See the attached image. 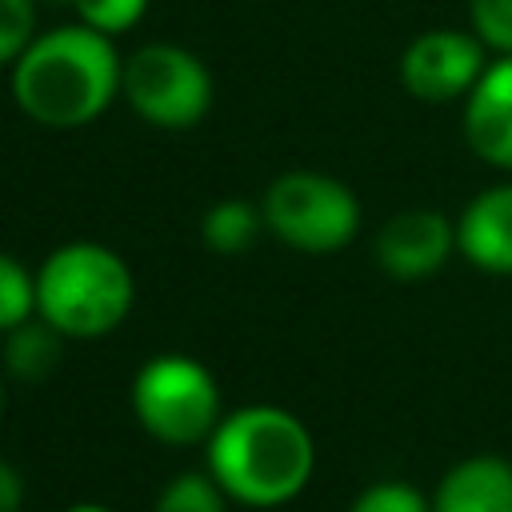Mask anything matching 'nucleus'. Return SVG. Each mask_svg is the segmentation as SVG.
Returning <instances> with one entry per match:
<instances>
[{
	"instance_id": "obj_9",
	"label": "nucleus",
	"mask_w": 512,
	"mask_h": 512,
	"mask_svg": "<svg viewBox=\"0 0 512 512\" xmlns=\"http://www.w3.org/2000/svg\"><path fill=\"white\" fill-rule=\"evenodd\" d=\"M464 140L484 164L512 172V56L488 60L464 96Z\"/></svg>"
},
{
	"instance_id": "obj_14",
	"label": "nucleus",
	"mask_w": 512,
	"mask_h": 512,
	"mask_svg": "<svg viewBox=\"0 0 512 512\" xmlns=\"http://www.w3.org/2000/svg\"><path fill=\"white\" fill-rule=\"evenodd\" d=\"M228 496L224 488L204 472H176L160 492L152 512H228Z\"/></svg>"
},
{
	"instance_id": "obj_18",
	"label": "nucleus",
	"mask_w": 512,
	"mask_h": 512,
	"mask_svg": "<svg viewBox=\"0 0 512 512\" xmlns=\"http://www.w3.org/2000/svg\"><path fill=\"white\" fill-rule=\"evenodd\" d=\"M36 36V0H0V68H12Z\"/></svg>"
},
{
	"instance_id": "obj_11",
	"label": "nucleus",
	"mask_w": 512,
	"mask_h": 512,
	"mask_svg": "<svg viewBox=\"0 0 512 512\" xmlns=\"http://www.w3.org/2000/svg\"><path fill=\"white\" fill-rule=\"evenodd\" d=\"M428 500L432 512H512V460L492 452L464 456L440 476Z\"/></svg>"
},
{
	"instance_id": "obj_4",
	"label": "nucleus",
	"mask_w": 512,
	"mask_h": 512,
	"mask_svg": "<svg viewBox=\"0 0 512 512\" xmlns=\"http://www.w3.org/2000/svg\"><path fill=\"white\" fill-rule=\"evenodd\" d=\"M132 416L156 444L192 448L208 444L224 420V400L216 376L184 352H160L144 360L132 376Z\"/></svg>"
},
{
	"instance_id": "obj_13",
	"label": "nucleus",
	"mask_w": 512,
	"mask_h": 512,
	"mask_svg": "<svg viewBox=\"0 0 512 512\" xmlns=\"http://www.w3.org/2000/svg\"><path fill=\"white\" fill-rule=\"evenodd\" d=\"M264 228V212L248 200H216L204 216H200V240L204 248H212L216 256H240L256 244Z\"/></svg>"
},
{
	"instance_id": "obj_19",
	"label": "nucleus",
	"mask_w": 512,
	"mask_h": 512,
	"mask_svg": "<svg viewBox=\"0 0 512 512\" xmlns=\"http://www.w3.org/2000/svg\"><path fill=\"white\" fill-rule=\"evenodd\" d=\"M80 24L104 32V36H120L128 28H136L148 12V0H72Z\"/></svg>"
},
{
	"instance_id": "obj_10",
	"label": "nucleus",
	"mask_w": 512,
	"mask_h": 512,
	"mask_svg": "<svg viewBox=\"0 0 512 512\" xmlns=\"http://www.w3.org/2000/svg\"><path fill=\"white\" fill-rule=\"evenodd\" d=\"M456 252L492 276H512V184L480 188L456 216Z\"/></svg>"
},
{
	"instance_id": "obj_17",
	"label": "nucleus",
	"mask_w": 512,
	"mask_h": 512,
	"mask_svg": "<svg viewBox=\"0 0 512 512\" xmlns=\"http://www.w3.org/2000/svg\"><path fill=\"white\" fill-rule=\"evenodd\" d=\"M468 32L496 56H512V0H468Z\"/></svg>"
},
{
	"instance_id": "obj_7",
	"label": "nucleus",
	"mask_w": 512,
	"mask_h": 512,
	"mask_svg": "<svg viewBox=\"0 0 512 512\" xmlns=\"http://www.w3.org/2000/svg\"><path fill=\"white\" fill-rule=\"evenodd\" d=\"M488 68V48L460 28L420 32L400 56V84L424 104H452L476 88Z\"/></svg>"
},
{
	"instance_id": "obj_20",
	"label": "nucleus",
	"mask_w": 512,
	"mask_h": 512,
	"mask_svg": "<svg viewBox=\"0 0 512 512\" xmlns=\"http://www.w3.org/2000/svg\"><path fill=\"white\" fill-rule=\"evenodd\" d=\"M24 504V476L16 472V464L0 460V512H20Z\"/></svg>"
},
{
	"instance_id": "obj_6",
	"label": "nucleus",
	"mask_w": 512,
	"mask_h": 512,
	"mask_svg": "<svg viewBox=\"0 0 512 512\" xmlns=\"http://www.w3.org/2000/svg\"><path fill=\"white\" fill-rule=\"evenodd\" d=\"M120 96L144 124L184 132L208 116L212 76H208V64L192 48L156 40V44L136 48L124 60Z\"/></svg>"
},
{
	"instance_id": "obj_5",
	"label": "nucleus",
	"mask_w": 512,
	"mask_h": 512,
	"mask_svg": "<svg viewBox=\"0 0 512 512\" xmlns=\"http://www.w3.org/2000/svg\"><path fill=\"white\" fill-rule=\"evenodd\" d=\"M260 212H264V228L280 244L304 256L340 252L360 232L356 192L328 172H308V168L280 172L268 184Z\"/></svg>"
},
{
	"instance_id": "obj_16",
	"label": "nucleus",
	"mask_w": 512,
	"mask_h": 512,
	"mask_svg": "<svg viewBox=\"0 0 512 512\" xmlns=\"http://www.w3.org/2000/svg\"><path fill=\"white\" fill-rule=\"evenodd\" d=\"M348 512H432V500L408 480H376L356 492Z\"/></svg>"
},
{
	"instance_id": "obj_21",
	"label": "nucleus",
	"mask_w": 512,
	"mask_h": 512,
	"mask_svg": "<svg viewBox=\"0 0 512 512\" xmlns=\"http://www.w3.org/2000/svg\"><path fill=\"white\" fill-rule=\"evenodd\" d=\"M64 512H112L108 504H96V500H80V504H72V508H64Z\"/></svg>"
},
{
	"instance_id": "obj_15",
	"label": "nucleus",
	"mask_w": 512,
	"mask_h": 512,
	"mask_svg": "<svg viewBox=\"0 0 512 512\" xmlns=\"http://www.w3.org/2000/svg\"><path fill=\"white\" fill-rule=\"evenodd\" d=\"M36 316V272L12 252H0V336Z\"/></svg>"
},
{
	"instance_id": "obj_1",
	"label": "nucleus",
	"mask_w": 512,
	"mask_h": 512,
	"mask_svg": "<svg viewBox=\"0 0 512 512\" xmlns=\"http://www.w3.org/2000/svg\"><path fill=\"white\" fill-rule=\"evenodd\" d=\"M204 468L240 508H284L292 504L312 472L316 444L308 424L280 404H244L224 412L204 444Z\"/></svg>"
},
{
	"instance_id": "obj_3",
	"label": "nucleus",
	"mask_w": 512,
	"mask_h": 512,
	"mask_svg": "<svg viewBox=\"0 0 512 512\" xmlns=\"http://www.w3.org/2000/svg\"><path fill=\"white\" fill-rule=\"evenodd\" d=\"M136 300L124 256L96 240H72L36 268V316L64 340H100L116 332Z\"/></svg>"
},
{
	"instance_id": "obj_2",
	"label": "nucleus",
	"mask_w": 512,
	"mask_h": 512,
	"mask_svg": "<svg viewBox=\"0 0 512 512\" xmlns=\"http://www.w3.org/2000/svg\"><path fill=\"white\" fill-rule=\"evenodd\" d=\"M124 56L112 36L88 24H60L40 32L12 64V100L40 128H84L120 96Z\"/></svg>"
},
{
	"instance_id": "obj_12",
	"label": "nucleus",
	"mask_w": 512,
	"mask_h": 512,
	"mask_svg": "<svg viewBox=\"0 0 512 512\" xmlns=\"http://www.w3.org/2000/svg\"><path fill=\"white\" fill-rule=\"evenodd\" d=\"M0 356H4V372H8L12 380H20V384H40V380H48V376L56 372V364H60V356H64V336H60L48 320L32 316V320H24L20 328L4 332Z\"/></svg>"
},
{
	"instance_id": "obj_22",
	"label": "nucleus",
	"mask_w": 512,
	"mask_h": 512,
	"mask_svg": "<svg viewBox=\"0 0 512 512\" xmlns=\"http://www.w3.org/2000/svg\"><path fill=\"white\" fill-rule=\"evenodd\" d=\"M0 416H4V380H0Z\"/></svg>"
},
{
	"instance_id": "obj_8",
	"label": "nucleus",
	"mask_w": 512,
	"mask_h": 512,
	"mask_svg": "<svg viewBox=\"0 0 512 512\" xmlns=\"http://www.w3.org/2000/svg\"><path fill=\"white\" fill-rule=\"evenodd\" d=\"M456 252V220L436 208H408L384 220L376 232V264L392 280H424L440 272Z\"/></svg>"
}]
</instances>
